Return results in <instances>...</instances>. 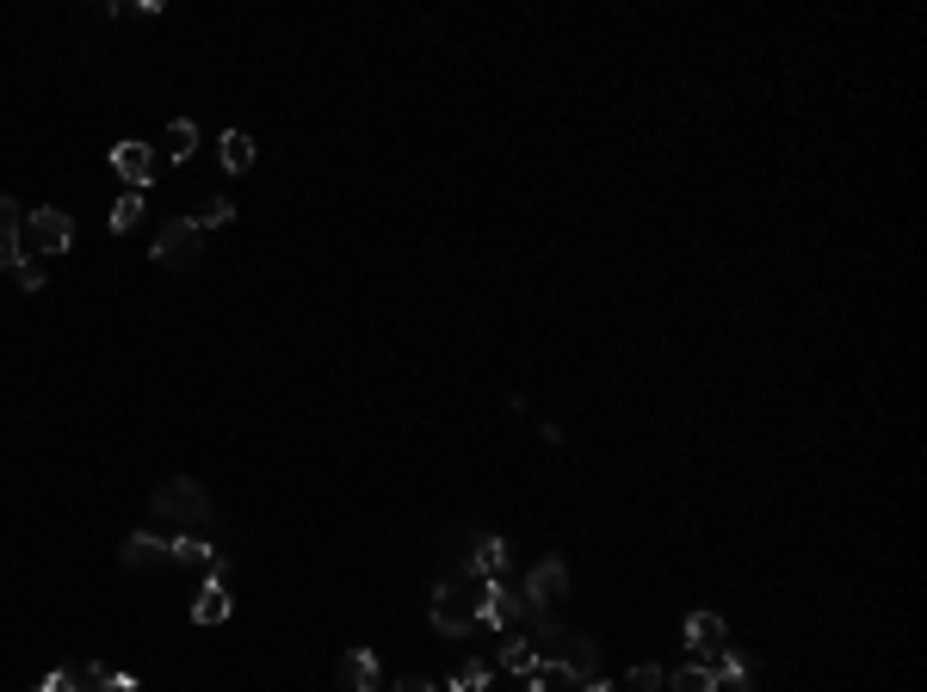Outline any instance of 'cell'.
Wrapping results in <instances>:
<instances>
[{"instance_id":"cell-5","label":"cell","mask_w":927,"mask_h":692,"mask_svg":"<svg viewBox=\"0 0 927 692\" xmlns=\"http://www.w3.org/2000/svg\"><path fill=\"white\" fill-rule=\"evenodd\" d=\"M75 248V217L56 205L44 210H25V260H37V253H68Z\"/></svg>"},{"instance_id":"cell-20","label":"cell","mask_w":927,"mask_h":692,"mask_svg":"<svg viewBox=\"0 0 927 692\" xmlns=\"http://www.w3.org/2000/svg\"><path fill=\"white\" fill-rule=\"evenodd\" d=\"M142 198H149V192H125V198L111 205V236H130V229H137V217H142Z\"/></svg>"},{"instance_id":"cell-26","label":"cell","mask_w":927,"mask_h":692,"mask_svg":"<svg viewBox=\"0 0 927 692\" xmlns=\"http://www.w3.org/2000/svg\"><path fill=\"white\" fill-rule=\"evenodd\" d=\"M32 692H80V674H75V668H50Z\"/></svg>"},{"instance_id":"cell-7","label":"cell","mask_w":927,"mask_h":692,"mask_svg":"<svg viewBox=\"0 0 927 692\" xmlns=\"http://www.w3.org/2000/svg\"><path fill=\"white\" fill-rule=\"evenodd\" d=\"M563 594H569V563L563 556H538V563L526 569V587H519L526 613H550Z\"/></svg>"},{"instance_id":"cell-13","label":"cell","mask_w":927,"mask_h":692,"mask_svg":"<svg viewBox=\"0 0 927 692\" xmlns=\"http://www.w3.org/2000/svg\"><path fill=\"white\" fill-rule=\"evenodd\" d=\"M680 637H687V649H692V656H718L730 630H723V618H718V613H687Z\"/></svg>"},{"instance_id":"cell-17","label":"cell","mask_w":927,"mask_h":692,"mask_svg":"<svg viewBox=\"0 0 927 692\" xmlns=\"http://www.w3.org/2000/svg\"><path fill=\"white\" fill-rule=\"evenodd\" d=\"M192 149H198V125H192V118H173L168 137H161V161H192Z\"/></svg>"},{"instance_id":"cell-24","label":"cell","mask_w":927,"mask_h":692,"mask_svg":"<svg viewBox=\"0 0 927 692\" xmlns=\"http://www.w3.org/2000/svg\"><path fill=\"white\" fill-rule=\"evenodd\" d=\"M661 680H668V674H661L656 661H637V668H630V674H625V686H618V692H656Z\"/></svg>"},{"instance_id":"cell-14","label":"cell","mask_w":927,"mask_h":692,"mask_svg":"<svg viewBox=\"0 0 927 692\" xmlns=\"http://www.w3.org/2000/svg\"><path fill=\"white\" fill-rule=\"evenodd\" d=\"M118 563H125V569H161V563H168V538H155V532H130V538H125V551H118Z\"/></svg>"},{"instance_id":"cell-3","label":"cell","mask_w":927,"mask_h":692,"mask_svg":"<svg viewBox=\"0 0 927 692\" xmlns=\"http://www.w3.org/2000/svg\"><path fill=\"white\" fill-rule=\"evenodd\" d=\"M155 513H161V519H180L186 532H205V526H211V495H205V483H192V476H168V483L155 488Z\"/></svg>"},{"instance_id":"cell-21","label":"cell","mask_w":927,"mask_h":692,"mask_svg":"<svg viewBox=\"0 0 927 692\" xmlns=\"http://www.w3.org/2000/svg\"><path fill=\"white\" fill-rule=\"evenodd\" d=\"M488 680H495V674H488V661L471 656V661L452 674V686H445V692H488Z\"/></svg>"},{"instance_id":"cell-16","label":"cell","mask_w":927,"mask_h":692,"mask_svg":"<svg viewBox=\"0 0 927 692\" xmlns=\"http://www.w3.org/2000/svg\"><path fill=\"white\" fill-rule=\"evenodd\" d=\"M217 155H223V167H229V173H248V167H254V155H260V149H254V137H248V130H223Z\"/></svg>"},{"instance_id":"cell-22","label":"cell","mask_w":927,"mask_h":692,"mask_svg":"<svg viewBox=\"0 0 927 692\" xmlns=\"http://www.w3.org/2000/svg\"><path fill=\"white\" fill-rule=\"evenodd\" d=\"M80 692H142L130 674H106V668H87L80 674Z\"/></svg>"},{"instance_id":"cell-25","label":"cell","mask_w":927,"mask_h":692,"mask_svg":"<svg viewBox=\"0 0 927 692\" xmlns=\"http://www.w3.org/2000/svg\"><path fill=\"white\" fill-rule=\"evenodd\" d=\"M223 223H236V198H211L198 210V229H223Z\"/></svg>"},{"instance_id":"cell-8","label":"cell","mask_w":927,"mask_h":692,"mask_svg":"<svg viewBox=\"0 0 927 692\" xmlns=\"http://www.w3.org/2000/svg\"><path fill=\"white\" fill-rule=\"evenodd\" d=\"M111 173H118L130 192H149V186H155V173H161V155L142 137H125L118 149H111Z\"/></svg>"},{"instance_id":"cell-29","label":"cell","mask_w":927,"mask_h":692,"mask_svg":"<svg viewBox=\"0 0 927 692\" xmlns=\"http://www.w3.org/2000/svg\"><path fill=\"white\" fill-rule=\"evenodd\" d=\"M582 692H618V686H613V680H588Z\"/></svg>"},{"instance_id":"cell-28","label":"cell","mask_w":927,"mask_h":692,"mask_svg":"<svg viewBox=\"0 0 927 692\" xmlns=\"http://www.w3.org/2000/svg\"><path fill=\"white\" fill-rule=\"evenodd\" d=\"M396 692H440L427 674H409V680H396Z\"/></svg>"},{"instance_id":"cell-4","label":"cell","mask_w":927,"mask_h":692,"mask_svg":"<svg viewBox=\"0 0 927 692\" xmlns=\"http://www.w3.org/2000/svg\"><path fill=\"white\" fill-rule=\"evenodd\" d=\"M198 248H205V229H198V217H173L168 229L155 236L149 260H155L161 272H186L192 260H198Z\"/></svg>"},{"instance_id":"cell-27","label":"cell","mask_w":927,"mask_h":692,"mask_svg":"<svg viewBox=\"0 0 927 692\" xmlns=\"http://www.w3.org/2000/svg\"><path fill=\"white\" fill-rule=\"evenodd\" d=\"M13 284H19V291H44V267H37V260H19Z\"/></svg>"},{"instance_id":"cell-23","label":"cell","mask_w":927,"mask_h":692,"mask_svg":"<svg viewBox=\"0 0 927 692\" xmlns=\"http://www.w3.org/2000/svg\"><path fill=\"white\" fill-rule=\"evenodd\" d=\"M502 668H507V674H519V680H526V674H538V656H532V644H526V637H514V644L502 649Z\"/></svg>"},{"instance_id":"cell-12","label":"cell","mask_w":927,"mask_h":692,"mask_svg":"<svg viewBox=\"0 0 927 692\" xmlns=\"http://www.w3.org/2000/svg\"><path fill=\"white\" fill-rule=\"evenodd\" d=\"M341 686L346 692H384L378 656H371V649H346V656H341Z\"/></svg>"},{"instance_id":"cell-11","label":"cell","mask_w":927,"mask_h":692,"mask_svg":"<svg viewBox=\"0 0 927 692\" xmlns=\"http://www.w3.org/2000/svg\"><path fill=\"white\" fill-rule=\"evenodd\" d=\"M25 260V210L13 198H0V267L13 272Z\"/></svg>"},{"instance_id":"cell-9","label":"cell","mask_w":927,"mask_h":692,"mask_svg":"<svg viewBox=\"0 0 927 692\" xmlns=\"http://www.w3.org/2000/svg\"><path fill=\"white\" fill-rule=\"evenodd\" d=\"M507 563H514V551H507V538H476L471 544V556H464V582H502L507 575Z\"/></svg>"},{"instance_id":"cell-2","label":"cell","mask_w":927,"mask_h":692,"mask_svg":"<svg viewBox=\"0 0 927 692\" xmlns=\"http://www.w3.org/2000/svg\"><path fill=\"white\" fill-rule=\"evenodd\" d=\"M471 599H476V582H464V575H445V582L433 587V630H440V637H452V644L476 637Z\"/></svg>"},{"instance_id":"cell-19","label":"cell","mask_w":927,"mask_h":692,"mask_svg":"<svg viewBox=\"0 0 927 692\" xmlns=\"http://www.w3.org/2000/svg\"><path fill=\"white\" fill-rule=\"evenodd\" d=\"M711 668H718V686H736V692H755V680H748V661L736 656V649L723 644L718 649V661H711Z\"/></svg>"},{"instance_id":"cell-15","label":"cell","mask_w":927,"mask_h":692,"mask_svg":"<svg viewBox=\"0 0 927 692\" xmlns=\"http://www.w3.org/2000/svg\"><path fill=\"white\" fill-rule=\"evenodd\" d=\"M211 556H217V544H205L198 532L168 538V563H173V569H198V563H211Z\"/></svg>"},{"instance_id":"cell-1","label":"cell","mask_w":927,"mask_h":692,"mask_svg":"<svg viewBox=\"0 0 927 692\" xmlns=\"http://www.w3.org/2000/svg\"><path fill=\"white\" fill-rule=\"evenodd\" d=\"M532 656H538V668H557V674H563L569 686H588V680H600V644L588 637V630L557 625L550 613H538Z\"/></svg>"},{"instance_id":"cell-6","label":"cell","mask_w":927,"mask_h":692,"mask_svg":"<svg viewBox=\"0 0 927 692\" xmlns=\"http://www.w3.org/2000/svg\"><path fill=\"white\" fill-rule=\"evenodd\" d=\"M471 618H476V630H507V625H519V618H526V599H519L507 582H476Z\"/></svg>"},{"instance_id":"cell-18","label":"cell","mask_w":927,"mask_h":692,"mask_svg":"<svg viewBox=\"0 0 927 692\" xmlns=\"http://www.w3.org/2000/svg\"><path fill=\"white\" fill-rule=\"evenodd\" d=\"M661 686H675V692H718V668H711V661H687V668H675Z\"/></svg>"},{"instance_id":"cell-30","label":"cell","mask_w":927,"mask_h":692,"mask_svg":"<svg viewBox=\"0 0 927 692\" xmlns=\"http://www.w3.org/2000/svg\"><path fill=\"white\" fill-rule=\"evenodd\" d=\"M526 692H550V686H545V680H538V674H526Z\"/></svg>"},{"instance_id":"cell-10","label":"cell","mask_w":927,"mask_h":692,"mask_svg":"<svg viewBox=\"0 0 927 692\" xmlns=\"http://www.w3.org/2000/svg\"><path fill=\"white\" fill-rule=\"evenodd\" d=\"M229 613H236V599H229V575L211 569L205 587H198V599H192V625H223Z\"/></svg>"}]
</instances>
